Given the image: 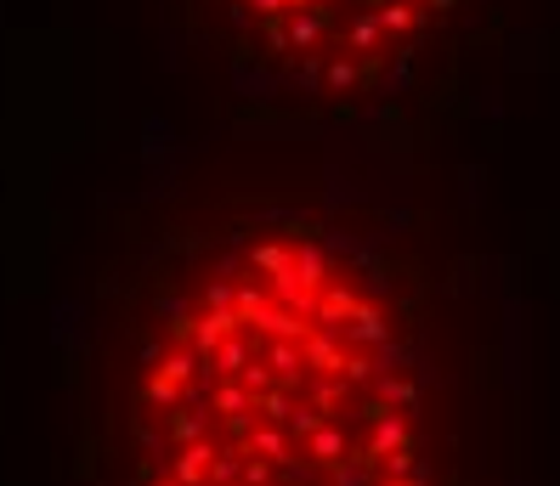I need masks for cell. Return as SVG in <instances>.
<instances>
[{"label": "cell", "mask_w": 560, "mask_h": 486, "mask_svg": "<svg viewBox=\"0 0 560 486\" xmlns=\"http://www.w3.org/2000/svg\"><path fill=\"white\" fill-rule=\"evenodd\" d=\"M244 96L323 125L397 119L447 91L492 0H171Z\"/></svg>", "instance_id": "cell-2"}, {"label": "cell", "mask_w": 560, "mask_h": 486, "mask_svg": "<svg viewBox=\"0 0 560 486\" xmlns=\"http://www.w3.org/2000/svg\"><path fill=\"white\" fill-rule=\"evenodd\" d=\"M114 486H487V351L357 187L238 176L159 221L114 329Z\"/></svg>", "instance_id": "cell-1"}]
</instances>
